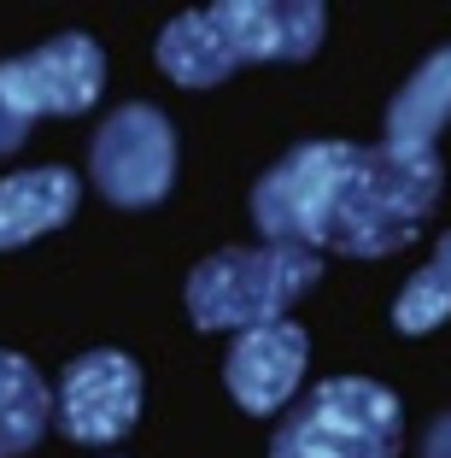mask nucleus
Returning a JSON list of instances; mask_svg holds the SVG:
<instances>
[{
  "instance_id": "nucleus-1",
  "label": "nucleus",
  "mask_w": 451,
  "mask_h": 458,
  "mask_svg": "<svg viewBox=\"0 0 451 458\" xmlns=\"http://www.w3.org/2000/svg\"><path fill=\"white\" fill-rule=\"evenodd\" d=\"M439 153L434 148H352L334 189V212H329V242L334 253L352 259H387L405 242H416V229L428 224L439 200Z\"/></svg>"
},
{
  "instance_id": "nucleus-2",
  "label": "nucleus",
  "mask_w": 451,
  "mask_h": 458,
  "mask_svg": "<svg viewBox=\"0 0 451 458\" xmlns=\"http://www.w3.org/2000/svg\"><path fill=\"white\" fill-rule=\"evenodd\" d=\"M322 276V253L305 247H229L199 259L188 276V318L194 329H264L281 324L288 306Z\"/></svg>"
},
{
  "instance_id": "nucleus-3",
  "label": "nucleus",
  "mask_w": 451,
  "mask_h": 458,
  "mask_svg": "<svg viewBox=\"0 0 451 458\" xmlns=\"http://www.w3.org/2000/svg\"><path fill=\"white\" fill-rule=\"evenodd\" d=\"M405 411L370 377H329L281 418L270 458H398Z\"/></svg>"
},
{
  "instance_id": "nucleus-4",
  "label": "nucleus",
  "mask_w": 451,
  "mask_h": 458,
  "mask_svg": "<svg viewBox=\"0 0 451 458\" xmlns=\"http://www.w3.org/2000/svg\"><path fill=\"white\" fill-rule=\"evenodd\" d=\"M358 141H299L288 159H276L253 189V224L264 247H305L322 253L329 242V212L340 171Z\"/></svg>"
},
{
  "instance_id": "nucleus-5",
  "label": "nucleus",
  "mask_w": 451,
  "mask_h": 458,
  "mask_svg": "<svg viewBox=\"0 0 451 458\" xmlns=\"http://www.w3.org/2000/svg\"><path fill=\"white\" fill-rule=\"evenodd\" d=\"M88 176L123 212H146L159 206L176 182V130L159 106L129 100V106L106 112V123L88 141Z\"/></svg>"
},
{
  "instance_id": "nucleus-6",
  "label": "nucleus",
  "mask_w": 451,
  "mask_h": 458,
  "mask_svg": "<svg viewBox=\"0 0 451 458\" xmlns=\"http://www.w3.org/2000/svg\"><path fill=\"white\" fill-rule=\"evenodd\" d=\"M106 89V54L88 36H54L36 54L0 59V95L24 123L36 118H77Z\"/></svg>"
},
{
  "instance_id": "nucleus-7",
  "label": "nucleus",
  "mask_w": 451,
  "mask_h": 458,
  "mask_svg": "<svg viewBox=\"0 0 451 458\" xmlns=\"http://www.w3.org/2000/svg\"><path fill=\"white\" fill-rule=\"evenodd\" d=\"M54 418L82 446L123 441L141 418V364L118 347H94L82 359H71L54 388Z\"/></svg>"
},
{
  "instance_id": "nucleus-8",
  "label": "nucleus",
  "mask_w": 451,
  "mask_h": 458,
  "mask_svg": "<svg viewBox=\"0 0 451 458\" xmlns=\"http://www.w3.org/2000/svg\"><path fill=\"white\" fill-rule=\"evenodd\" d=\"M305 359H311V335L293 324V318H281V324L235 335L229 364H223V382H229V394H235L240 411L270 418V411H281V405L293 400V388H299V377H305Z\"/></svg>"
},
{
  "instance_id": "nucleus-9",
  "label": "nucleus",
  "mask_w": 451,
  "mask_h": 458,
  "mask_svg": "<svg viewBox=\"0 0 451 458\" xmlns=\"http://www.w3.org/2000/svg\"><path fill=\"white\" fill-rule=\"evenodd\" d=\"M217 18V30L229 36L235 59H270V65H299L322 47V30L329 13L317 0H223V6H205Z\"/></svg>"
},
{
  "instance_id": "nucleus-10",
  "label": "nucleus",
  "mask_w": 451,
  "mask_h": 458,
  "mask_svg": "<svg viewBox=\"0 0 451 458\" xmlns=\"http://www.w3.org/2000/svg\"><path fill=\"white\" fill-rule=\"evenodd\" d=\"M82 200V176L65 165H41V171H13L0 176V253L36 242L47 229L71 224Z\"/></svg>"
},
{
  "instance_id": "nucleus-11",
  "label": "nucleus",
  "mask_w": 451,
  "mask_h": 458,
  "mask_svg": "<svg viewBox=\"0 0 451 458\" xmlns=\"http://www.w3.org/2000/svg\"><path fill=\"white\" fill-rule=\"evenodd\" d=\"M159 71L171 82H182V89H212V82H223L229 71H240L235 47H229V36L217 30L212 13H182L171 18V24L159 30Z\"/></svg>"
},
{
  "instance_id": "nucleus-12",
  "label": "nucleus",
  "mask_w": 451,
  "mask_h": 458,
  "mask_svg": "<svg viewBox=\"0 0 451 458\" xmlns=\"http://www.w3.org/2000/svg\"><path fill=\"white\" fill-rule=\"evenodd\" d=\"M446 123H451V47H439L393 95V106H387V141L393 148H434V135Z\"/></svg>"
},
{
  "instance_id": "nucleus-13",
  "label": "nucleus",
  "mask_w": 451,
  "mask_h": 458,
  "mask_svg": "<svg viewBox=\"0 0 451 458\" xmlns=\"http://www.w3.org/2000/svg\"><path fill=\"white\" fill-rule=\"evenodd\" d=\"M54 418V388L24 352H0V458H24Z\"/></svg>"
},
{
  "instance_id": "nucleus-14",
  "label": "nucleus",
  "mask_w": 451,
  "mask_h": 458,
  "mask_svg": "<svg viewBox=\"0 0 451 458\" xmlns=\"http://www.w3.org/2000/svg\"><path fill=\"white\" fill-rule=\"evenodd\" d=\"M451 318V235H439V247L428 253V265L393 300V324L405 335H428Z\"/></svg>"
},
{
  "instance_id": "nucleus-15",
  "label": "nucleus",
  "mask_w": 451,
  "mask_h": 458,
  "mask_svg": "<svg viewBox=\"0 0 451 458\" xmlns=\"http://www.w3.org/2000/svg\"><path fill=\"white\" fill-rule=\"evenodd\" d=\"M24 135H29V123L6 106V95H0V153H18V141H24Z\"/></svg>"
},
{
  "instance_id": "nucleus-16",
  "label": "nucleus",
  "mask_w": 451,
  "mask_h": 458,
  "mask_svg": "<svg viewBox=\"0 0 451 458\" xmlns=\"http://www.w3.org/2000/svg\"><path fill=\"white\" fill-rule=\"evenodd\" d=\"M428 458H451V418H439L428 429Z\"/></svg>"
}]
</instances>
